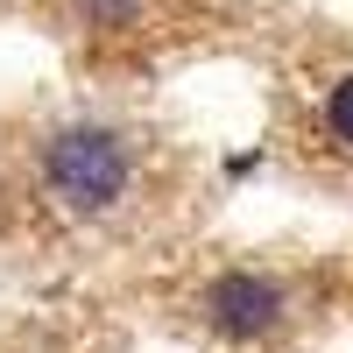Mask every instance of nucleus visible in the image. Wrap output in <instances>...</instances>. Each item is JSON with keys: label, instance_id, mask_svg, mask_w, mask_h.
Masks as SVG:
<instances>
[{"label": "nucleus", "instance_id": "f257e3e1", "mask_svg": "<svg viewBox=\"0 0 353 353\" xmlns=\"http://www.w3.org/2000/svg\"><path fill=\"white\" fill-rule=\"evenodd\" d=\"M43 176H50V198L78 219H99L128 198V149L121 134L106 128H64L43 156Z\"/></svg>", "mask_w": 353, "mask_h": 353}, {"label": "nucleus", "instance_id": "f03ea898", "mask_svg": "<svg viewBox=\"0 0 353 353\" xmlns=\"http://www.w3.org/2000/svg\"><path fill=\"white\" fill-rule=\"evenodd\" d=\"M205 318H212L226 339H261V332L283 325V290L269 276L233 269V276H219L212 290H205Z\"/></svg>", "mask_w": 353, "mask_h": 353}, {"label": "nucleus", "instance_id": "7ed1b4c3", "mask_svg": "<svg viewBox=\"0 0 353 353\" xmlns=\"http://www.w3.org/2000/svg\"><path fill=\"white\" fill-rule=\"evenodd\" d=\"M325 128H332V141H346V149H353V71L325 92Z\"/></svg>", "mask_w": 353, "mask_h": 353}, {"label": "nucleus", "instance_id": "20e7f679", "mask_svg": "<svg viewBox=\"0 0 353 353\" xmlns=\"http://www.w3.org/2000/svg\"><path fill=\"white\" fill-rule=\"evenodd\" d=\"M78 14L92 21V28H128L141 14V0H78Z\"/></svg>", "mask_w": 353, "mask_h": 353}]
</instances>
